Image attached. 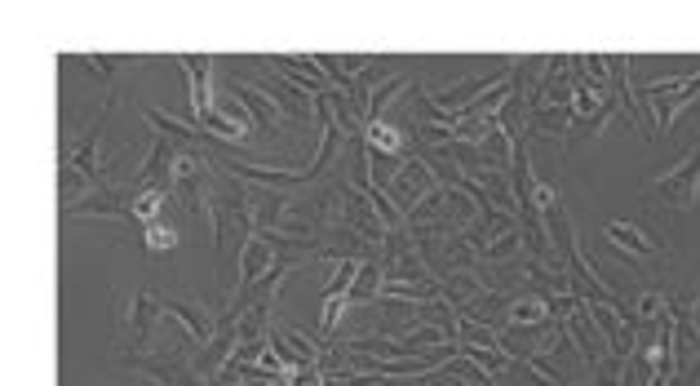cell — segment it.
<instances>
[{"label":"cell","instance_id":"obj_10","mask_svg":"<svg viewBox=\"0 0 700 386\" xmlns=\"http://www.w3.org/2000/svg\"><path fill=\"white\" fill-rule=\"evenodd\" d=\"M439 373H448V378H457V382H466V386H497V378H492L483 364H474V360H470V355H462V351L448 355Z\"/></svg>","mask_w":700,"mask_h":386},{"label":"cell","instance_id":"obj_9","mask_svg":"<svg viewBox=\"0 0 700 386\" xmlns=\"http://www.w3.org/2000/svg\"><path fill=\"white\" fill-rule=\"evenodd\" d=\"M168 205H173L168 187H147V191H134V196H129V209H134V222H142V227L160 222Z\"/></svg>","mask_w":700,"mask_h":386},{"label":"cell","instance_id":"obj_11","mask_svg":"<svg viewBox=\"0 0 700 386\" xmlns=\"http://www.w3.org/2000/svg\"><path fill=\"white\" fill-rule=\"evenodd\" d=\"M550 316V307H545V298H514L510 307H505V320H501V329H523V324H541V320Z\"/></svg>","mask_w":700,"mask_h":386},{"label":"cell","instance_id":"obj_4","mask_svg":"<svg viewBox=\"0 0 700 386\" xmlns=\"http://www.w3.org/2000/svg\"><path fill=\"white\" fill-rule=\"evenodd\" d=\"M165 316L182 320L187 338H196L200 347L213 342V333H218V311H208L200 298H165Z\"/></svg>","mask_w":700,"mask_h":386},{"label":"cell","instance_id":"obj_15","mask_svg":"<svg viewBox=\"0 0 700 386\" xmlns=\"http://www.w3.org/2000/svg\"><path fill=\"white\" fill-rule=\"evenodd\" d=\"M607 231H612V240H625L630 249H652L647 240H643V236H638V231H634V227H621V222H612Z\"/></svg>","mask_w":700,"mask_h":386},{"label":"cell","instance_id":"obj_5","mask_svg":"<svg viewBox=\"0 0 700 386\" xmlns=\"http://www.w3.org/2000/svg\"><path fill=\"white\" fill-rule=\"evenodd\" d=\"M231 85H235V94L249 103V111L258 116V125H262V129H279V125L289 120V111L275 103V98H270V94L262 89V85H258V80H231Z\"/></svg>","mask_w":700,"mask_h":386},{"label":"cell","instance_id":"obj_14","mask_svg":"<svg viewBox=\"0 0 700 386\" xmlns=\"http://www.w3.org/2000/svg\"><path fill=\"white\" fill-rule=\"evenodd\" d=\"M85 67H89V76L102 80V85L116 80V58H107V54H85Z\"/></svg>","mask_w":700,"mask_h":386},{"label":"cell","instance_id":"obj_12","mask_svg":"<svg viewBox=\"0 0 700 386\" xmlns=\"http://www.w3.org/2000/svg\"><path fill=\"white\" fill-rule=\"evenodd\" d=\"M474 182H479V187H488V196H492V205H497V209H519V213H523V205L510 196V178H505V165H492L488 174L474 178Z\"/></svg>","mask_w":700,"mask_h":386},{"label":"cell","instance_id":"obj_13","mask_svg":"<svg viewBox=\"0 0 700 386\" xmlns=\"http://www.w3.org/2000/svg\"><path fill=\"white\" fill-rule=\"evenodd\" d=\"M142 245H147V253L151 258H160V253H173L178 249V227L173 222H151V227H142Z\"/></svg>","mask_w":700,"mask_h":386},{"label":"cell","instance_id":"obj_7","mask_svg":"<svg viewBox=\"0 0 700 386\" xmlns=\"http://www.w3.org/2000/svg\"><path fill=\"white\" fill-rule=\"evenodd\" d=\"M364 142H368L372 156H391V160H403V156H408V134H403L400 125H391V120H368Z\"/></svg>","mask_w":700,"mask_h":386},{"label":"cell","instance_id":"obj_1","mask_svg":"<svg viewBox=\"0 0 700 386\" xmlns=\"http://www.w3.org/2000/svg\"><path fill=\"white\" fill-rule=\"evenodd\" d=\"M160 320H165V298H156L151 289H134L129 298H120V338L116 355L125 364L151 360L160 342Z\"/></svg>","mask_w":700,"mask_h":386},{"label":"cell","instance_id":"obj_3","mask_svg":"<svg viewBox=\"0 0 700 386\" xmlns=\"http://www.w3.org/2000/svg\"><path fill=\"white\" fill-rule=\"evenodd\" d=\"M187 80H191V116L200 120L204 111H213V98H218V80H213V58L208 54H182L178 58Z\"/></svg>","mask_w":700,"mask_h":386},{"label":"cell","instance_id":"obj_2","mask_svg":"<svg viewBox=\"0 0 700 386\" xmlns=\"http://www.w3.org/2000/svg\"><path fill=\"white\" fill-rule=\"evenodd\" d=\"M391 196H395V205H400L403 213H412L426 196H431L434 187H439V174H434L431 165H426V156H403V160H395V169L386 174V182H381Z\"/></svg>","mask_w":700,"mask_h":386},{"label":"cell","instance_id":"obj_8","mask_svg":"<svg viewBox=\"0 0 700 386\" xmlns=\"http://www.w3.org/2000/svg\"><path fill=\"white\" fill-rule=\"evenodd\" d=\"M142 120L156 129V134H165V138L182 142V147H204V134L196 125H187V120H178V116H168V111H156V107H142Z\"/></svg>","mask_w":700,"mask_h":386},{"label":"cell","instance_id":"obj_6","mask_svg":"<svg viewBox=\"0 0 700 386\" xmlns=\"http://www.w3.org/2000/svg\"><path fill=\"white\" fill-rule=\"evenodd\" d=\"M275 63L284 67L289 80H298L301 89H310V94H329V89H333V80L320 71L315 54H310V58H306V54H275Z\"/></svg>","mask_w":700,"mask_h":386}]
</instances>
